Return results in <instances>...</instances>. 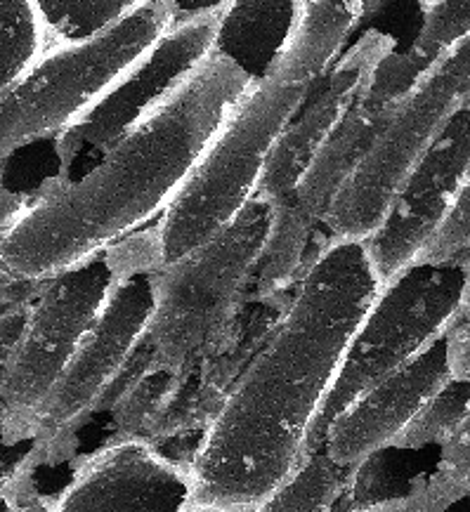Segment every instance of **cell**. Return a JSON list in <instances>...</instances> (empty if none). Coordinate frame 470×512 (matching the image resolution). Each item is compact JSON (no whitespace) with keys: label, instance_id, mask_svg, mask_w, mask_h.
I'll return each mask as SVG.
<instances>
[{"label":"cell","instance_id":"1","mask_svg":"<svg viewBox=\"0 0 470 512\" xmlns=\"http://www.w3.org/2000/svg\"><path fill=\"white\" fill-rule=\"evenodd\" d=\"M383 279L367 241H329L204 432L192 508L248 512L303 461L312 423Z\"/></svg>","mask_w":470,"mask_h":512},{"label":"cell","instance_id":"2","mask_svg":"<svg viewBox=\"0 0 470 512\" xmlns=\"http://www.w3.org/2000/svg\"><path fill=\"white\" fill-rule=\"evenodd\" d=\"M251 81L211 52L147 121L123 135L76 182L50 180L0 236V265L45 281L145 229L166 213Z\"/></svg>","mask_w":470,"mask_h":512},{"label":"cell","instance_id":"3","mask_svg":"<svg viewBox=\"0 0 470 512\" xmlns=\"http://www.w3.org/2000/svg\"><path fill=\"white\" fill-rule=\"evenodd\" d=\"M367 0H308L296 36L267 78L253 83L156 222L161 265L223 232L256 196L260 175L293 111L343 50Z\"/></svg>","mask_w":470,"mask_h":512},{"label":"cell","instance_id":"4","mask_svg":"<svg viewBox=\"0 0 470 512\" xmlns=\"http://www.w3.org/2000/svg\"><path fill=\"white\" fill-rule=\"evenodd\" d=\"M274 215L270 199L253 196L223 232L156 269L147 336L161 366L194 369L225 343L241 298L256 277Z\"/></svg>","mask_w":470,"mask_h":512},{"label":"cell","instance_id":"5","mask_svg":"<svg viewBox=\"0 0 470 512\" xmlns=\"http://www.w3.org/2000/svg\"><path fill=\"white\" fill-rule=\"evenodd\" d=\"M168 29V0H149L88 41L52 45L0 93V168L31 144L64 133Z\"/></svg>","mask_w":470,"mask_h":512},{"label":"cell","instance_id":"6","mask_svg":"<svg viewBox=\"0 0 470 512\" xmlns=\"http://www.w3.org/2000/svg\"><path fill=\"white\" fill-rule=\"evenodd\" d=\"M433 62L435 59L414 50V45L402 55L390 52L378 67L374 81L357 97L334 133L326 137L296 187L274 203L277 215L272 234L251 281L258 298L282 291L289 281L303 274L312 234L324 227L338 194L374 147L397 102Z\"/></svg>","mask_w":470,"mask_h":512},{"label":"cell","instance_id":"7","mask_svg":"<svg viewBox=\"0 0 470 512\" xmlns=\"http://www.w3.org/2000/svg\"><path fill=\"white\" fill-rule=\"evenodd\" d=\"M468 255L416 260L388 279L345 350L338 376L312 423L305 456L324 449L334 418L371 385L402 369L463 314ZM303 456V458H305Z\"/></svg>","mask_w":470,"mask_h":512},{"label":"cell","instance_id":"8","mask_svg":"<svg viewBox=\"0 0 470 512\" xmlns=\"http://www.w3.org/2000/svg\"><path fill=\"white\" fill-rule=\"evenodd\" d=\"M142 267H161L156 225L41 281L0 399V420L34 425L38 409L100 317L114 286Z\"/></svg>","mask_w":470,"mask_h":512},{"label":"cell","instance_id":"9","mask_svg":"<svg viewBox=\"0 0 470 512\" xmlns=\"http://www.w3.org/2000/svg\"><path fill=\"white\" fill-rule=\"evenodd\" d=\"M470 95V34L423 71L324 220L329 241H367L454 111Z\"/></svg>","mask_w":470,"mask_h":512},{"label":"cell","instance_id":"10","mask_svg":"<svg viewBox=\"0 0 470 512\" xmlns=\"http://www.w3.org/2000/svg\"><path fill=\"white\" fill-rule=\"evenodd\" d=\"M215 29L218 15L173 26L123 71L86 114L55 137L57 180L74 182L78 166L93 170L123 135L171 100L213 52Z\"/></svg>","mask_w":470,"mask_h":512},{"label":"cell","instance_id":"11","mask_svg":"<svg viewBox=\"0 0 470 512\" xmlns=\"http://www.w3.org/2000/svg\"><path fill=\"white\" fill-rule=\"evenodd\" d=\"M156 269H135L114 286L100 317L38 409L34 425L48 442L43 463L62 461L74 451V432L90 418L104 387L147 336L154 312Z\"/></svg>","mask_w":470,"mask_h":512},{"label":"cell","instance_id":"12","mask_svg":"<svg viewBox=\"0 0 470 512\" xmlns=\"http://www.w3.org/2000/svg\"><path fill=\"white\" fill-rule=\"evenodd\" d=\"M470 170V95L449 118L395 196L367 248L383 284L419 260L459 194Z\"/></svg>","mask_w":470,"mask_h":512},{"label":"cell","instance_id":"13","mask_svg":"<svg viewBox=\"0 0 470 512\" xmlns=\"http://www.w3.org/2000/svg\"><path fill=\"white\" fill-rule=\"evenodd\" d=\"M393 50L395 41L388 34L367 31L355 45H350L345 55L338 52L334 62L312 83L308 95L293 111L289 126L274 144L260 175L256 196L277 203L296 187L326 137L334 133Z\"/></svg>","mask_w":470,"mask_h":512},{"label":"cell","instance_id":"14","mask_svg":"<svg viewBox=\"0 0 470 512\" xmlns=\"http://www.w3.org/2000/svg\"><path fill=\"white\" fill-rule=\"evenodd\" d=\"M192 501L187 468L145 439H114L76 463L55 512H187Z\"/></svg>","mask_w":470,"mask_h":512},{"label":"cell","instance_id":"15","mask_svg":"<svg viewBox=\"0 0 470 512\" xmlns=\"http://www.w3.org/2000/svg\"><path fill=\"white\" fill-rule=\"evenodd\" d=\"M449 331L338 413L326 432V454L341 465H357L374 451L393 444L428 399L452 380Z\"/></svg>","mask_w":470,"mask_h":512},{"label":"cell","instance_id":"16","mask_svg":"<svg viewBox=\"0 0 470 512\" xmlns=\"http://www.w3.org/2000/svg\"><path fill=\"white\" fill-rule=\"evenodd\" d=\"M227 397L208 378L206 364L175 371L154 361L130 392L114 406V439L163 442L168 437L201 432L215 418Z\"/></svg>","mask_w":470,"mask_h":512},{"label":"cell","instance_id":"17","mask_svg":"<svg viewBox=\"0 0 470 512\" xmlns=\"http://www.w3.org/2000/svg\"><path fill=\"white\" fill-rule=\"evenodd\" d=\"M308 0H230L218 15L213 52L251 83L274 71L296 36Z\"/></svg>","mask_w":470,"mask_h":512},{"label":"cell","instance_id":"18","mask_svg":"<svg viewBox=\"0 0 470 512\" xmlns=\"http://www.w3.org/2000/svg\"><path fill=\"white\" fill-rule=\"evenodd\" d=\"M442 456H445V444L416 446V449L400 444L383 446L355 465L336 512H352L409 496L411 491L445 472Z\"/></svg>","mask_w":470,"mask_h":512},{"label":"cell","instance_id":"19","mask_svg":"<svg viewBox=\"0 0 470 512\" xmlns=\"http://www.w3.org/2000/svg\"><path fill=\"white\" fill-rule=\"evenodd\" d=\"M355 465H341L319 449L305 456L296 470L248 512H336Z\"/></svg>","mask_w":470,"mask_h":512},{"label":"cell","instance_id":"20","mask_svg":"<svg viewBox=\"0 0 470 512\" xmlns=\"http://www.w3.org/2000/svg\"><path fill=\"white\" fill-rule=\"evenodd\" d=\"M52 45L55 41L36 0H0V93Z\"/></svg>","mask_w":470,"mask_h":512},{"label":"cell","instance_id":"21","mask_svg":"<svg viewBox=\"0 0 470 512\" xmlns=\"http://www.w3.org/2000/svg\"><path fill=\"white\" fill-rule=\"evenodd\" d=\"M52 41H88L149 0H36Z\"/></svg>","mask_w":470,"mask_h":512},{"label":"cell","instance_id":"22","mask_svg":"<svg viewBox=\"0 0 470 512\" xmlns=\"http://www.w3.org/2000/svg\"><path fill=\"white\" fill-rule=\"evenodd\" d=\"M470 411V383L468 380L452 378L447 380L433 397L428 399L426 406L416 413L400 432V437L393 444L400 446H430V444H447V439L459 430L463 418Z\"/></svg>","mask_w":470,"mask_h":512},{"label":"cell","instance_id":"23","mask_svg":"<svg viewBox=\"0 0 470 512\" xmlns=\"http://www.w3.org/2000/svg\"><path fill=\"white\" fill-rule=\"evenodd\" d=\"M470 34V0H430L414 50L437 59Z\"/></svg>","mask_w":470,"mask_h":512},{"label":"cell","instance_id":"24","mask_svg":"<svg viewBox=\"0 0 470 512\" xmlns=\"http://www.w3.org/2000/svg\"><path fill=\"white\" fill-rule=\"evenodd\" d=\"M48 442L36 425L0 420V487L17 482L43 463Z\"/></svg>","mask_w":470,"mask_h":512},{"label":"cell","instance_id":"25","mask_svg":"<svg viewBox=\"0 0 470 512\" xmlns=\"http://www.w3.org/2000/svg\"><path fill=\"white\" fill-rule=\"evenodd\" d=\"M352 512H470V491L454 484L445 472L409 496L383 501Z\"/></svg>","mask_w":470,"mask_h":512},{"label":"cell","instance_id":"26","mask_svg":"<svg viewBox=\"0 0 470 512\" xmlns=\"http://www.w3.org/2000/svg\"><path fill=\"white\" fill-rule=\"evenodd\" d=\"M461 255H470V170L447 218L423 248L419 260H452Z\"/></svg>","mask_w":470,"mask_h":512},{"label":"cell","instance_id":"27","mask_svg":"<svg viewBox=\"0 0 470 512\" xmlns=\"http://www.w3.org/2000/svg\"><path fill=\"white\" fill-rule=\"evenodd\" d=\"M29 307L31 303H24L0 314V399H3V390L10 378L12 364H15V354L19 340L24 336L26 321H29Z\"/></svg>","mask_w":470,"mask_h":512},{"label":"cell","instance_id":"28","mask_svg":"<svg viewBox=\"0 0 470 512\" xmlns=\"http://www.w3.org/2000/svg\"><path fill=\"white\" fill-rule=\"evenodd\" d=\"M442 468L445 475L459 484L461 489L470 491V411L463 418L459 430L447 439L445 456H442Z\"/></svg>","mask_w":470,"mask_h":512},{"label":"cell","instance_id":"29","mask_svg":"<svg viewBox=\"0 0 470 512\" xmlns=\"http://www.w3.org/2000/svg\"><path fill=\"white\" fill-rule=\"evenodd\" d=\"M34 199L36 196L31 194L29 189L17 187L15 182L10 180V173L5 170V166L0 168V236L22 218L24 210L31 206Z\"/></svg>","mask_w":470,"mask_h":512},{"label":"cell","instance_id":"30","mask_svg":"<svg viewBox=\"0 0 470 512\" xmlns=\"http://www.w3.org/2000/svg\"><path fill=\"white\" fill-rule=\"evenodd\" d=\"M449 369L452 378L470 383V317H461L449 331Z\"/></svg>","mask_w":470,"mask_h":512},{"label":"cell","instance_id":"31","mask_svg":"<svg viewBox=\"0 0 470 512\" xmlns=\"http://www.w3.org/2000/svg\"><path fill=\"white\" fill-rule=\"evenodd\" d=\"M41 281H26L8 272L0 265V314H5L12 307L31 303L36 298Z\"/></svg>","mask_w":470,"mask_h":512},{"label":"cell","instance_id":"32","mask_svg":"<svg viewBox=\"0 0 470 512\" xmlns=\"http://www.w3.org/2000/svg\"><path fill=\"white\" fill-rule=\"evenodd\" d=\"M230 0H168L171 8V29L173 26L194 22L201 17H215Z\"/></svg>","mask_w":470,"mask_h":512},{"label":"cell","instance_id":"33","mask_svg":"<svg viewBox=\"0 0 470 512\" xmlns=\"http://www.w3.org/2000/svg\"><path fill=\"white\" fill-rule=\"evenodd\" d=\"M34 489L36 487L34 479H31V472L22 479H17V482L8 484V487H0V512H15Z\"/></svg>","mask_w":470,"mask_h":512},{"label":"cell","instance_id":"34","mask_svg":"<svg viewBox=\"0 0 470 512\" xmlns=\"http://www.w3.org/2000/svg\"><path fill=\"white\" fill-rule=\"evenodd\" d=\"M15 512H55V496H43L34 489Z\"/></svg>","mask_w":470,"mask_h":512},{"label":"cell","instance_id":"35","mask_svg":"<svg viewBox=\"0 0 470 512\" xmlns=\"http://www.w3.org/2000/svg\"><path fill=\"white\" fill-rule=\"evenodd\" d=\"M461 317H470V255H468V279H466V293H463V314Z\"/></svg>","mask_w":470,"mask_h":512},{"label":"cell","instance_id":"36","mask_svg":"<svg viewBox=\"0 0 470 512\" xmlns=\"http://www.w3.org/2000/svg\"><path fill=\"white\" fill-rule=\"evenodd\" d=\"M187 512H230V510H211V508H192Z\"/></svg>","mask_w":470,"mask_h":512},{"label":"cell","instance_id":"37","mask_svg":"<svg viewBox=\"0 0 470 512\" xmlns=\"http://www.w3.org/2000/svg\"><path fill=\"white\" fill-rule=\"evenodd\" d=\"M378 3V0H367V12L371 10V8H374V5Z\"/></svg>","mask_w":470,"mask_h":512},{"label":"cell","instance_id":"38","mask_svg":"<svg viewBox=\"0 0 470 512\" xmlns=\"http://www.w3.org/2000/svg\"><path fill=\"white\" fill-rule=\"evenodd\" d=\"M416 3H421V5H423V8H426V5L430 3V0H416Z\"/></svg>","mask_w":470,"mask_h":512}]
</instances>
